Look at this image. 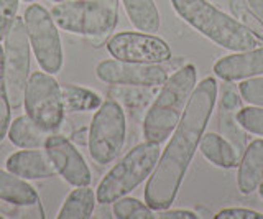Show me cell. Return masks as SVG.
Listing matches in <instances>:
<instances>
[{
  "label": "cell",
  "instance_id": "1",
  "mask_svg": "<svg viewBox=\"0 0 263 219\" xmlns=\"http://www.w3.org/2000/svg\"><path fill=\"white\" fill-rule=\"evenodd\" d=\"M217 101V83L205 78L194 87L191 99L175 129L170 143L158 158L145 186V203L153 211L168 209L178 194Z\"/></svg>",
  "mask_w": 263,
  "mask_h": 219
},
{
  "label": "cell",
  "instance_id": "2",
  "mask_svg": "<svg viewBox=\"0 0 263 219\" xmlns=\"http://www.w3.org/2000/svg\"><path fill=\"white\" fill-rule=\"evenodd\" d=\"M171 5L187 25L229 51H247L258 45V38L240 22L220 12L208 0H171Z\"/></svg>",
  "mask_w": 263,
  "mask_h": 219
},
{
  "label": "cell",
  "instance_id": "3",
  "mask_svg": "<svg viewBox=\"0 0 263 219\" xmlns=\"http://www.w3.org/2000/svg\"><path fill=\"white\" fill-rule=\"evenodd\" d=\"M196 78V68L193 64H186L163 84L161 93L148 109L143 120V137L148 142L163 143L175 132L193 96Z\"/></svg>",
  "mask_w": 263,
  "mask_h": 219
},
{
  "label": "cell",
  "instance_id": "4",
  "mask_svg": "<svg viewBox=\"0 0 263 219\" xmlns=\"http://www.w3.org/2000/svg\"><path fill=\"white\" fill-rule=\"evenodd\" d=\"M160 155V143L146 140L135 145L99 183L96 191L97 203L110 205L119 198L127 196L152 175Z\"/></svg>",
  "mask_w": 263,
  "mask_h": 219
},
{
  "label": "cell",
  "instance_id": "5",
  "mask_svg": "<svg viewBox=\"0 0 263 219\" xmlns=\"http://www.w3.org/2000/svg\"><path fill=\"white\" fill-rule=\"evenodd\" d=\"M51 17L61 30L82 36L110 33L119 20V0H71L51 9Z\"/></svg>",
  "mask_w": 263,
  "mask_h": 219
},
{
  "label": "cell",
  "instance_id": "6",
  "mask_svg": "<svg viewBox=\"0 0 263 219\" xmlns=\"http://www.w3.org/2000/svg\"><path fill=\"white\" fill-rule=\"evenodd\" d=\"M127 120L122 105L107 99L96 109L89 129V153L99 165H109L120 155L125 143Z\"/></svg>",
  "mask_w": 263,
  "mask_h": 219
},
{
  "label": "cell",
  "instance_id": "7",
  "mask_svg": "<svg viewBox=\"0 0 263 219\" xmlns=\"http://www.w3.org/2000/svg\"><path fill=\"white\" fill-rule=\"evenodd\" d=\"M23 105L27 116L43 131L53 134L60 129L64 104L60 83L46 71L31 72L25 89Z\"/></svg>",
  "mask_w": 263,
  "mask_h": 219
},
{
  "label": "cell",
  "instance_id": "8",
  "mask_svg": "<svg viewBox=\"0 0 263 219\" xmlns=\"http://www.w3.org/2000/svg\"><path fill=\"white\" fill-rule=\"evenodd\" d=\"M30 46L41 69L49 75H58L63 68V46L58 25L51 13L41 5H28L23 13Z\"/></svg>",
  "mask_w": 263,
  "mask_h": 219
},
{
  "label": "cell",
  "instance_id": "9",
  "mask_svg": "<svg viewBox=\"0 0 263 219\" xmlns=\"http://www.w3.org/2000/svg\"><path fill=\"white\" fill-rule=\"evenodd\" d=\"M4 42L7 94L12 109H16L23 104L25 89L30 78V40L23 19L16 17Z\"/></svg>",
  "mask_w": 263,
  "mask_h": 219
},
{
  "label": "cell",
  "instance_id": "10",
  "mask_svg": "<svg viewBox=\"0 0 263 219\" xmlns=\"http://www.w3.org/2000/svg\"><path fill=\"white\" fill-rule=\"evenodd\" d=\"M110 56L120 61L160 64L171 58V48L164 40L153 33L122 31L107 42Z\"/></svg>",
  "mask_w": 263,
  "mask_h": 219
},
{
  "label": "cell",
  "instance_id": "11",
  "mask_svg": "<svg viewBox=\"0 0 263 219\" xmlns=\"http://www.w3.org/2000/svg\"><path fill=\"white\" fill-rule=\"evenodd\" d=\"M97 78L114 86L156 87L168 81V72L160 64L130 63L120 60L101 61L96 68Z\"/></svg>",
  "mask_w": 263,
  "mask_h": 219
},
{
  "label": "cell",
  "instance_id": "12",
  "mask_svg": "<svg viewBox=\"0 0 263 219\" xmlns=\"http://www.w3.org/2000/svg\"><path fill=\"white\" fill-rule=\"evenodd\" d=\"M45 152L56 168V173L72 186H89L92 175L79 150L63 135H49L45 142Z\"/></svg>",
  "mask_w": 263,
  "mask_h": 219
},
{
  "label": "cell",
  "instance_id": "13",
  "mask_svg": "<svg viewBox=\"0 0 263 219\" xmlns=\"http://www.w3.org/2000/svg\"><path fill=\"white\" fill-rule=\"evenodd\" d=\"M242 97L237 94L235 89L230 84H224L219 101V131L220 135L234 145L238 155H243L247 149V134L242 129V125L237 122V112L242 107Z\"/></svg>",
  "mask_w": 263,
  "mask_h": 219
},
{
  "label": "cell",
  "instance_id": "14",
  "mask_svg": "<svg viewBox=\"0 0 263 219\" xmlns=\"http://www.w3.org/2000/svg\"><path fill=\"white\" fill-rule=\"evenodd\" d=\"M214 72L227 83L263 75V46L224 56L214 64Z\"/></svg>",
  "mask_w": 263,
  "mask_h": 219
},
{
  "label": "cell",
  "instance_id": "15",
  "mask_svg": "<svg viewBox=\"0 0 263 219\" xmlns=\"http://www.w3.org/2000/svg\"><path fill=\"white\" fill-rule=\"evenodd\" d=\"M5 167L10 173L23 180H41V178H51L56 175V168L48 153L36 149H25L12 153L7 158Z\"/></svg>",
  "mask_w": 263,
  "mask_h": 219
},
{
  "label": "cell",
  "instance_id": "16",
  "mask_svg": "<svg viewBox=\"0 0 263 219\" xmlns=\"http://www.w3.org/2000/svg\"><path fill=\"white\" fill-rule=\"evenodd\" d=\"M263 178V140H253L238 161L237 185L243 194H250L260 186Z\"/></svg>",
  "mask_w": 263,
  "mask_h": 219
},
{
  "label": "cell",
  "instance_id": "17",
  "mask_svg": "<svg viewBox=\"0 0 263 219\" xmlns=\"http://www.w3.org/2000/svg\"><path fill=\"white\" fill-rule=\"evenodd\" d=\"M0 199L13 205L15 208H35L40 206L38 193L27 183V180L0 170Z\"/></svg>",
  "mask_w": 263,
  "mask_h": 219
},
{
  "label": "cell",
  "instance_id": "18",
  "mask_svg": "<svg viewBox=\"0 0 263 219\" xmlns=\"http://www.w3.org/2000/svg\"><path fill=\"white\" fill-rule=\"evenodd\" d=\"M199 150L211 163L219 168H235L238 167V161H240V155H238L234 145L226 137L214 132L202 134L199 140Z\"/></svg>",
  "mask_w": 263,
  "mask_h": 219
},
{
  "label": "cell",
  "instance_id": "19",
  "mask_svg": "<svg viewBox=\"0 0 263 219\" xmlns=\"http://www.w3.org/2000/svg\"><path fill=\"white\" fill-rule=\"evenodd\" d=\"M8 139L18 149H41L49 137V132L38 127L33 120L25 114L16 117L8 125Z\"/></svg>",
  "mask_w": 263,
  "mask_h": 219
},
{
  "label": "cell",
  "instance_id": "20",
  "mask_svg": "<svg viewBox=\"0 0 263 219\" xmlns=\"http://www.w3.org/2000/svg\"><path fill=\"white\" fill-rule=\"evenodd\" d=\"M130 23L138 31L155 33L160 28V13L153 0H122Z\"/></svg>",
  "mask_w": 263,
  "mask_h": 219
},
{
  "label": "cell",
  "instance_id": "21",
  "mask_svg": "<svg viewBox=\"0 0 263 219\" xmlns=\"http://www.w3.org/2000/svg\"><path fill=\"white\" fill-rule=\"evenodd\" d=\"M96 206V193L89 186H76L68 198L64 199V205L60 209L56 217L60 219H87L90 217Z\"/></svg>",
  "mask_w": 263,
  "mask_h": 219
},
{
  "label": "cell",
  "instance_id": "22",
  "mask_svg": "<svg viewBox=\"0 0 263 219\" xmlns=\"http://www.w3.org/2000/svg\"><path fill=\"white\" fill-rule=\"evenodd\" d=\"M64 111L68 112H87L96 111L102 104V97L97 93L86 87H79L74 84L61 86Z\"/></svg>",
  "mask_w": 263,
  "mask_h": 219
},
{
  "label": "cell",
  "instance_id": "23",
  "mask_svg": "<svg viewBox=\"0 0 263 219\" xmlns=\"http://www.w3.org/2000/svg\"><path fill=\"white\" fill-rule=\"evenodd\" d=\"M229 9L234 17L242 25L255 35L258 40H263V20L255 13L245 0H229Z\"/></svg>",
  "mask_w": 263,
  "mask_h": 219
},
{
  "label": "cell",
  "instance_id": "24",
  "mask_svg": "<svg viewBox=\"0 0 263 219\" xmlns=\"http://www.w3.org/2000/svg\"><path fill=\"white\" fill-rule=\"evenodd\" d=\"M114 216L119 219H152L153 209L135 198L122 196L114 201Z\"/></svg>",
  "mask_w": 263,
  "mask_h": 219
},
{
  "label": "cell",
  "instance_id": "25",
  "mask_svg": "<svg viewBox=\"0 0 263 219\" xmlns=\"http://www.w3.org/2000/svg\"><path fill=\"white\" fill-rule=\"evenodd\" d=\"M10 101L7 94V83H5V68H4V48L0 45V142L5 139L10 125Z\"/></svg>",
  "mask_w": 263,
  "mask_h": 219
},
{
  "label": "cell",
  "instance_id": "26",
  "mask_svg": "<svg viewBox=\"0 0 263 219\" xmlns=\"http://www.w3.org/2000/svg\"><path fill=\"white\" fill-rule=\"evenodd\" d=\"M237 122L242 125L245 132L263 137V107L250 105L237 112Z\"/></svg>",
  "mask_w": 263,
  "mask_h": 219
},
{
  "label": "cell",
  "instance_id": "27",
  "mask_svg": "<svg viewBox=\"0 0 263 219\" xmlns=\"http://www.w3.org/2000/svg\"><path fill=\"white\" fill-rule=\"evenodd\" d=\"M238 93L242 99L252 105L263 107V78H249L238 84Z\"/></svg>",
  "mask_w": 263,
  "mask_h": 219
},
{
  "label": "cell",
  "instance_id": "28",
  "mask_svg": "<svg viewBox=\"0 0 263 219\" xmlns=\"http://www.w3.org/2000/svg\"><path fill=\"white\" fill-rule=\"evenodd\" d=\"M18 2L20 0H0V42H4L13 27L18 12Z\"/></svg>",
  "mask_w": 263,
  "mask_h": 219
},
{
  "label": "cell",
  "instance_id": "29",
  "mask_svg": "<svg viewBox=\"0 0 263 219\" xmlns=\"http://www.w3.org/2000/svg\"><path fill=\"white\" fill-rule=\"evenodd\" d=\"M216 219H263V214L258 211L245 209V208H227L222 209L214 216Z\"/></svg>",
  "mask_w": 263,
  "mask_h": 219
},
{
  "label": "cell",
  "instance_id": "30",
  "mask_svg": "<svg viewBox=\"0 0 263 219\" xmlns=\"http://www.w3.org/2000/svg\"><path fill=\"white\" fill-rule=\"evenodd\" d=\"M155 217H160V219H197L199 216L193 213V211H184V209H173V211L163 209V211H158V214Z\"/></svg>",
  "mask_w": 263,
  "mask_h": 219
},
{
  "label": "cell",
  "instance_id": "31",
  "mask_svg": "<svg viewBox=\"0 0 263 219\" xmlns=\"http://www.w3.org/2000/svg\"><path fill=\"white\" fill-rule=\"evenodd\" d=\"M247 4H249L250 9L263 20V0H247Z\"/></svg>",
  "mask_w": 263,
  "mask_h": 219
},
{
  "label": "cell",
  "instance_id": "32",
  "mask_svg": "<svg viewBox=\"0 0 263 219\" xmlns=\"http://www.w3.org/2000/svg\"><path fill=\"white\" fill-rule=\"evenodd\" d=\"M260 194H261V198H263V178H261V181H260Z\"/></svg>",
  "mask_w": 263,
  "mask_h": 219
},
{
  "label": "cell",
  "instance_id": "33",
  "mask_svg": "<svg viewBox=\"0 0 263 219\" xmlns=\"http://www.w3.org/2000/svg\"><path fill=\"white\" fill-rule=\"evenodd\" d=\"M54 4H61V2H71V0H53Z\"/></svg>",
  "mask_w": 263,
  "mask_h": 219
},
{
  "label": "cell",
  "instance_id": "34",
  "mask_svg": "<svg viewBox=\"0 0 263 219\" xmlns=\"http://www.w3.org/2000/svg\"><path fill=\"white\" fill-rule=\"evenodd\" d=\"M23 2H27V4H33V2H36V0H23Z\"/></svg>",
  "mask_w": 263,
  "mask_h": 219
},
{
  "label": "cell",
  "instance_id": "35",
  "mask_svg": "<svg viewBox=\"0 0 263 219\" xmlns=\"http://www.w3.org/2000/svg\"><path fill=\"white\" fill-rule=\"evenodd\" d=\"M2 217H4V216H0V219H2Z\"/></svg>",
  "mask_w": 263,
  "mask_h": 219
}]
</instances>
